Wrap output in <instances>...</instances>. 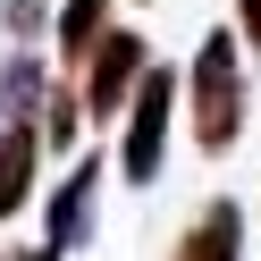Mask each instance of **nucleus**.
<instances>
[{"instance_id":"nucleus-4","label":"nucleus","mask_w":261,"mask_h":261,"mask_svg":"<svg viewBox=\"0 0 261 261\" xmlns=\"http://www.w3.org/2000/svg\"><path fill=\"white\" fill-rule=\"evenodd\" d=\"M34 177H42V126L0 110V219H17L34 202Z\"/></svg>"},{"instance_id":"nucleus-12","label":"nucleus","mask_w":261,"mask_h":261,"mask_svg":"<svg viewBox=\"0 0 261 261\" xmlns=\"http://www.w3.org/2000/svg\"><path fill=\"white\" fill-rule=\"evenodd\" d=\"M9 261H59V253H51V244H34V253H9Z\"/></svg>"},{"instance_id":"nucleus-6","label":"nucleus","mask_w":261,"mask_h":261,"mask_svg":"<svg viewBox=\"0 0 261 261\" xmlns=\"http://www.w3.org/2000/svg\"><path fill=\"white\" fill-rule=\"evenodd\" d=\"M169 261H244V211L236 202H202Z\"/></svg>"},{"instance_id":"nucleus-10","label":"nucleus","mask_w":261,"mask_h":261,"mask_svg":"<svg viewBox=\"0 0 261 261\" xmlns=\"http://www.w3.org/2000/svg\"><path fill=\"white\" fill-rule=\"evenodd\" d=\"M42 25H51V0H0V34L9 42H34Z\"/></svg>"},{"instance_id":"nucleus-11","label":"nucleus","mask_w":261,"mask_h":261,"mask_svg":"<svg viewBox=\"0 0 261 261\" xmlns=\"http://www.w3.org/2000/svg\"><path fill=\"white\" fill-rule=\"evenodd\" d=\"M236 25H244V42L261 51V0H236Z\"/></svg>"},{"instance_id":"nucleus-5","label":"nucleus","mask_w":261,"mask_h":261,"mask_svg":"<svg viewBox=\"0 0 261 261\" xmlns=\"http://www.w3.org/2000/svg\"><path fill=\"white\" fill-rule=\"evenodd\" d=\"M93 194H101V160H76L68 169V186L51 194V211H42V244H51V253H76V244H85V227H93Z\"/></svg>"},{"instance_id":"nucleus-1","label":"nucleus","mask_w":261,"mask_h":261,"mask_svg":"<svg viewBox=\"0 0 261 261\" xmlns=\"http://www.w3.org/2000/svg\"><path fill=\"white\" fill-rule=\"evenodd\" d=\"M186 110H194V143H202V152H227V143L244 135V110H253V93H244V59H236V34H227V25H211V34H202V51H194Z\"/></svg>"},{"instance_id":"nucleus-7","label":"nucleus","mask_w":261,"mask_h":261,"mask_svg":"<svg viewBox=\"0 0 261 261\" xmlns=\"http://www.w3.org/2000/svg\"><path fill=\"white\" fill-rule=\"evenodd\" d=\"M101 25H110V0H68V9H59V51L85 68V51L101 42Z\"/></svg>"},{"instance_id":"nucleus-9","label":"nucleus","mask_w":261,"mask_h":261,"mask_svg":"<svg viewBox=\"0 0 261 261\" xmlns=\"http://www.w3.org/2000/svg\"><path fill=\"white\" fill-rule=\"evenodd\" d=\"M76 126H85V101L76 93H42V152H68Z\"/></svg>"},{"instance_id":"nucleus-2","label":"nucleus","mask_w":261,"mask_h":261,"mask_svg":"<svg viewBox=\"0 0 261 261\" xmlns=\"http://www.w3.org/2000/svg\"><path fill=\"white\" fill-rule=\"evenodd\" d=\"M169 110H177V76L169 68H143V85L126 93V135H118V177L126 186H152L160 160H169Z\"/></svg>"},{"instance_id":"nucleus-3","label":"nucleus","mask_w":261,"mask_h":261,"mask_svg":"<svg viewBox=\"0 0 261 261\" xmlns=\"http://www.w3.org/2000/svg\"><path fill=\"white\" fill-rule=\"evenodd\" d=\"M143 68H152V42L143 34H126V25H101V42L85 51V118H118L126 110V93L143 85Z\"/></svg>"},{"instance_id":"nucleus-8","label":"nucleus","mask_w":261,"mask_h":261,"mask_svg":"<svg viewBox=\"0 0 261 261\" xmlns=\"http://www.w3.org/2000/svg\"><path fill=\"white\" fill-rule=\"evenodd\" d=\"M42 93H51V85H42L34 51H17V59H9V76H0V110H9V118H34V110H42Z\"/></svg>"}]
</instances>
